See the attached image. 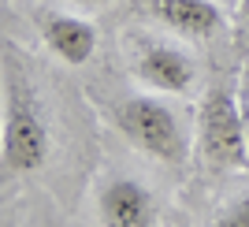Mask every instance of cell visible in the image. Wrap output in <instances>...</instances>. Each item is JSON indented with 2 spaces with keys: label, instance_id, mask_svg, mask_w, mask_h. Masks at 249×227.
Segmentation results:
<instances>
[{
  "label": "cell",
  "instance_id": "cell-1",
  "mask_svg": "<svg viewBox=\"0 0 249 227\" xmlns=\"http://www.w3.org/2000/svg\"><path fill=\"white\" fill-rule=\"evenodd\" d=\"M0 153L4 175L30 179L52 156V115L30 67L11 56L4 63V108H0Z\"/></svg>",
  "mask_w": 249,
  "mask_h": 227
},
{
  "label": "cell",
  "instance_id": "cell-2",
  "mask_svg": "<svg viewBox=\"0 0 249 227\" xmlns=\"http://www.w3.org/2000/svg\"><path fill=\"white\" fill-rule=\"evenodd\" d=\"M112 127L126 138V145H134L138 153L153 156L160 164L182 168L190 160V153H194L190 119L164 93L142 90V93L119 97L112 104Z\"/></svg>",
  "mask_w": 249,
  "mask_h": 227
},
{
  "label": "cell",
  "instance_id": "cell-3",
  "mask_svg": "<svg viewBox=\"0 0 249 227\" xmlns=\"http://www.w3.org/2000/svg\"><path fill=\"white\" fill-rule=\"evenodd\" d=\"M194 149L208 171H246L249 168V131L238 108V93L223 82L205 90L194 115Z\"/></svg>",
  "mask_w": 249,
  "mask_h": 227
},
{
  "label": "cell",
  "instance_id": "cell-4",
  "mask_svg": "<svg viewBox=\"0 0 249 227\" xmlns=\"http://www.w3.org/2000/svg\"><path fill=\"white\" fill-rule=\"evenodd\" d=\"M197 56L182 38L160 34H130V75L153 93L190 97L197 90Z\"/></svg>",
  "mask_w": 249,
  "mask_h": 227
},
{
  "label": "cell",
  "instance_id": "cell-5",
  "mask_svg": "<svg viewBox=\"0 0 249 227\" xmlns=\"http://www.w3.org/2000/svg\"><path fill=\"white\" fill-rule=\"evenodd\" d=\"M97 224L101 227H156L160 197L153 183L130 171H112L97 183Z\"/></svg>",
  "mask_w": 249,
  "mask_h": 227
},
{
  "label": "cell",
  "instance_id": "cell-6",
  "mask_svg": "<svg viewBox=\"0 0 249 227\" xmlns=\"http://www.w3.org/2000/svg\"><path fill=\"white\" fill-rule=\"evenodd\" d=\"M153 26L182 41H212L227 30V8L219 0H134Z\"/></svg>",
  "mask_w": 249,
  "mask_h": 227
},
{
  "label": "cell",
  "instance_id": "cell-7",
  "mask_svg": "<svg viewBox=\"0 0 249 227\" xmlns=\"http://www.w3.org/2000/svg\"><path fill=\"white\" fill-rule=\"evenodd\" d=\"M41 38L49 45V52L67 67H82L93 60L97 52V26L74 11H49L41 15Z\"/></svg>",
  "mask_w": 249,
  "mask_h": 227
},
{
  "label": "cell",
  "instance_id": "cell-8",
  "mask_svg": "<svg viewBox=\"0 0 249 227\" xmlns=\"http://www.w3.org/2000/svg\"><path fill=\"white\" fill-rule=\"evenodd\" d=\"M205 227H249V190H238L223 205H216Z\"/></svg>",
  "mask_w": 249,
  "mask_h": 227
},
{
  "label": "cell",
  "instance_id": "cell-9",
  "mask_svg": "<svg viewBox=\"0 0 249 227\" xmlns=\"http://www.w3.org/2000/svg\"><path fill=\"white\" fill-rule=\"evenodd\" d=\"M234 93H238V108H242V119H246V131H249V63L238 71V82H234Z\"/></svg>",
  "mask_w": 249,
  "mask_h": 227
},
{
  "label": "cell",
  "instance_id": "cell-10",
  "mask_svg": "<svg viewBox=\"0 0 249 227\" xmlns=\"http://www.w3.org/2000/svg\"><path fill=\"white\" fill-rule=\"evenodd\" d=\"M234 26H238L242 34H249V0H242L238 8H234Z\"/></svg>",
  "mask_w": 249,
  "mask_h": 227
},
{
  "label": "cell",
  "instance_id": "cell-11",
  "mask_svg": "<svg viewBox=\"0 0 249 227\" xmlns=\"http://www.w3.org/2000/svg\"><path fill=\"white\" fill-rule=\"evenodd\" d=\"M63 4H71V8H86V11H97L104 4H112V0H63Z\"/></svg>",
  "mask_w": 249,
  "mask_h": 227
},
{
  "label": "cell",
  "instance_id": "cell-12",
  "mask_svg": "<svg viewBox=\"0 0 249 227\" xmlns=\"http://www.w3.org/2000/svg\"><path fill=\"white\" fill-rule=\"evenodd\" d=\"M219 4H223V8H227V11H234V8H238V4H242V0H219Z\"/></svg>",
  "mask_w": 249,
  "mask_h": 227
}]
</instances>
